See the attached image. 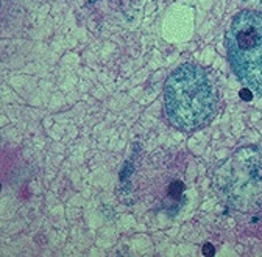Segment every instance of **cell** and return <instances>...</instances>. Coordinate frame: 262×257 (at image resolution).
<instances>
[{"label":"cell","instance_id":"obj_1","mask_svg":"<svg viewBox=\"0 0 262 257\" xmlns=\"http://www.w3.org/2000/svg\"><path fill=\"white\" fill-rule=\"evenodd\" d=\"M217 106V89L203 67L186 62L167 78L164 87V111L178 130H200L214 119Z\"/></svg>","mask_w":262,"mask_h":257},{"label":"cell","instance_id":"obj_2","mask_svg":"<svg viewBox=\"0 0 262 257\" xmlns=\"http://www.w3.org/2000/svg\"><path fill=\"white\" fill-rule=\"evenodd\" d=\"M226 50L239 81L262 95V11H244L226 33Z\"/></svg>","mask_w":262,"mask_h":257}]
</instances>
